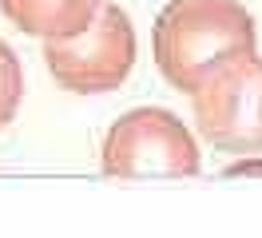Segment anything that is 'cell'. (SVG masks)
<instances>
[{"label":"cell","instance_id":"3957f363","mask_svg":"<svg viewBox=\"0 0 262 238\" xmlns=\"http://www.w3.org/2000/svg\"><path fill=\"white\" fill-rule=\"evenodd\" d=\"M103 175L112 179H151V175H199L195 135L175 111L135 107L119 115L103 135Z\"/></svg>","mask_w":262,"mask_h":238},{"label":"cell","instance_id":"7a4b0ae2","mask_svg":"<svg viewBox=\"0 0 262 238\" xmlns=\"http://www.w3.org/2000/svg\"><path fill=\"white\" fill-rule=\"evenodd\" d=\"M44 68L72 95H103L135 68V28L119 4H99L96 20L68 40H44Z\"/></svg>","mask_w":262,"mask_h":238},{"label":"cell","instance_id":"277c9868","mask_svg":"<svg viewBox=\"0 0 262 238\" xmlns=\"http://www.w3.org/2000/svg\"><path fill=\"white\" fill-rule=\"evenodd\" d=\"M199 135L214 151H262V56H243L191 92Z\"/></svg>","mask_w":262,"mask_h":238},{"label":"cell","instance_id":"6da1fadb","mask_svg":"<svg viewBox=\"0 0 262 238\" xmlns=\"http://www.w3.org/2000/svg\"><path fill=\"white\" fill-rule=\"evenodd\" d=\"M155 63L175 92H195L223 68L258 52L254 16L238 0H171L151 32Z\"/></svg>","mask_w":262,"mask_h":238},{"label":"cell","instance_id":"8992f818","mask_svg":"<svg viewBox=\"0 0 262 238\" xmlns=\"http://www.w3.org/2000/svg\"><path fill=\"white\" fill-rule=\"evenodd\" d=\"M20 99H24V68L20 56L0 40V131L16 119Z\"/></svg>","mask_w":262,"mask_h":238},{"label":"cell","instance_id":"52a82bcc","mask_svg":"<svg viewBox=\"0 0 262 238\" xmlns=\"http://www.w3.org/2000/svg\"><path fill=\"white\" fill-rule=\"evenodd\" d=\"M223 175H227V179H243V175H246V179H262V159L246 155V159H238V163H230Z\"/></svg>","mask_w":262,"mask_h":238},{"label":"cell","instance_id":"5b68a950","mask_svg":"<svg viewBox=\"0 0 262 238\" xmlns=\"http://www.w3.org/2000/svg\"><path fill=\"white\" fill-rule=\"evenodd\" d=\"M103 0H0V12L24 36L40 40H68L80 36L96 20Z\"/></svg>","mask_w":262,"mask_h":238}]
</instances>
